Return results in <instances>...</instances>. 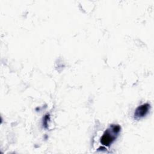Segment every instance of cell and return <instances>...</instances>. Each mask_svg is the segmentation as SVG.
<instances>
[{
	"label": "cell",
	"mask_w": 154,
	"mask_h": 154,
	"mask_svg": "<svg viewBox=\"0 0 154 154\" xmlns=\"http://www.w3.org/2000/svg\"><path fill=\"white\" fill-rule=\"evenodd\" d=\"M150 105L149 103H144L139 106L135 111L134 117L137 119H140L145 116L149 112Z\"/></svg>",
	"instance_id": "cell-2"
},
{
	"label": "cell",
	"mask_w": 154,
	"mask_h": 154,
	"mask_svg": "<svg viewBox=\"0 0 154 154\" xmlns=\"http://www.w3.org/2000/svg\"><path fill=\"white\" fill-rule=\"evenodd\" d=\"M120 131V126L118 125H112L106 129L101 137V143L106 146H109L116 138V135Z\"/></svg>",
	"instance_id": "cell-1"
},
{
	"label": "cell",
	"mask_w": 154,
	"mask_h": 154,
	"mask_svg": "<svg viewBox=\"0 0 154 154\" xmlns=\"http://www.w3.org/2000/svg\"><path fill=\"white\" fill-rule=\"evenodd\" d=\"M48 117H49V115H46L45 117V119H44V125H45V128H46V126H47V122H48Z\"/></svg>",
	"instance_id": "cell-3"
}]
</instances>
